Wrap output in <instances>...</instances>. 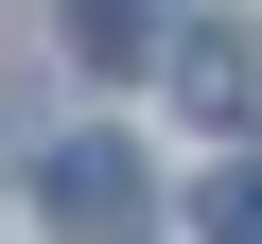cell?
<instances>
[{"instance_id":"6da1fadb","label":"cell","mask_w":262,"mask_h":244,"mask_svg":"<svg viewBox=\"0 0 262 244\" xmlns=\"http://www.w3.org/2000/svg\"><path fill=\"white\" fill-rule=\"evenodd\" d=\"M35 209H53L70 244H105L122 209H140V140H53V157H35Z\"/></svg>"},{"instance_id":"7a4b0ae2","label":"cell","mask_w":262,"mask_h":244,"mask_svg":"<svg viewBox=\"0 0 262 244\" xmlns=\"http://www.w3.org/2000/svg\"><path fill=\"white\" fill-rule=\"evenodd\" d=\"M175 105H192V122H262V35H245V18H192V35H175Z\"/></svg>"},{"instance_id":"3957f363","label":"cell","mask_w":262,"mask_h":244,"mask_svg":"<svg viewBox=\"0 0 262 244\" xmlns=\"http://www.w3.org/2000/svg\"><path fill=\"white\" fill-rule=\"evenodd\" d=\"M70 53H88V70H140L158 18H140V0H70Z\"/></svg>"},{"instance_id":"277c9868","label":"cell","mask_w":262,"mask_h":244,"mask_svg":"<svg viewBox=\"0 0 262 244\" xmlns=\"http://www.w3.org/2000/svg\"><path fill=\"white\" fill-rule=\"evenodd\" d=\"M192 244H262V157H227V175L192 192Z\"/></svg>"}]
</instances>
